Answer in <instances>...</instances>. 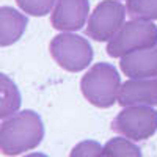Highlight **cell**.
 <instances>
[{
    "instance_id": "15",
    "label": "cell",
    "mask_w": 157,
    "mask_h": 157,
    "mask_svg": "<svg viewBox=\"0 0 157 157\" xmlns=\"http://www.w3.org/2000/svg\"><path fill=\"white\" fill-rule=\"evenodd\" d=\"M101 151H102V146L98 141L85 140L74 146L69 157H101Z\"/></svg>"
},
{
    "instance_id": "1",
    "label": "cell",
    "mask_w": 157,
    "mask_h": 157,
    "mask_svg": "<svg viewBox=\"0 0 157 157\" xmlns=\"http://www.w3.org/2000/svg\"><path fill=\"white\" fill-rule=\"evenodd\" d=\"M44 138L41 116L33 110L17 112L0 126V151L5 155H17L35 149Z\"/></svg>"
},
{
    "instance_id": "16",
    "label": "cell",
    "mask_w": 157,
    "mask_h": 157,
    "mask_svg": "<svg viewBox=\"0 0 157 157\" xmlns=\"http://www.w3.org/2000/svg\"><path fill=\"white\" fill-rule=\"evenodd\" d=\"M24 157H47L46 154H41V152H32L29 155H24Z\"/></svg>"
},
{
    "instance_id": "12",
    "label": "cell",
    "mask_w": 157,
    "mask_h": 157,
    "mask_svg": "<svg viewBox=\"0 0 157 157\" xmlns=\"http://www.w3.org/2000/svg\"><path fill=\"white\" fill-rule=\"evenodd\" d=\"M101 157H141V151L130 140L116 137L105 143L101 151Z\"/></svg>"
},
{
    "instance_id": "10",
    "label": "cell",
    "mask_w": 157,
    "mask_h": 157,
    "mask_svg": "<svg viewBox=\"0 0 157 157\" xmlns=\"http://www.w3.org/2000/svg\"><path fill=\"white\" fill-rule=\"evenodd\" d=\"M27 17L11 6H0V47L14 44L27 29Z\"/></svg>"
},
{
    "instance_id": "2",
    "label": "cell",
    "mask_w": 157,
    "mask_h": 157,
    "mask_svg": "<svg viewBox=\"0 0 157 157\" xmlns=\"http://www.w3.org/2000/svg\"><path fill=\"white\" fill-rule=\"evenodd\" d=\"M121 77L109 63H96L82 77L80 90L88 102L99 109H109L118 101Z\"/></svg>"
},
{
    "instance_id": "9",
    "label": "cell",
    "mask_w": 157,
    "mask_h": 157,
    "mask_svg": "<svg viewBox=\"0 0 157 157\" xmlns=\"http://www.w3.org/2000/svg\"><path fill=\"white\" fill-rule=\"evenodd\" d=\"M120 66L129 78L157 77V46L121 57Z\"/></svg>"
},
{
    "instance_id": "13",
    "label": "cell",
    "mask_w": 157,
    "mask_h": 157,
    "mask_svg": "<svg viewBox=\"0 0 157 157\" xmlns=\"http://www.w3.org/2000/svg\"><path fill=\"white\" fill-rule=\"evenodd\" d=\"M126 8L129 14L135 19H157V0H127Z\"/></svg>"
},
{
    "instance_id": "6",
    "label": "cell",
    "mask_w": 157,
    "mask_h": 157,
    "mask_svg": "<svg viewBox=\"0 0 157 157\" xmlns=\"http://www.w3.org/2000/svg\"><path fill=\"white\" fill-rule=\"evenodd\" d=\"M126 8L118 0H104L88 19L86 35L94 41H110L124 25Z\"/></svg>"
},
{
    "instance_id": "14",
    "label": "cell",
    "mask_w": 157,
    "mask_h": 157,
    "mask_svg": "<svg viewBox=\"0 0 157 157\" xmlns=\"http://www.w3.org/2000/svg\"><path fill=\"white\" fill-rule=\"evenodd\" d=\"M55 2L57 0H16V3L24 13L38 17L46 16L47 13H50Z\"/></svg>"
},
{
    "instance_id": "11",
    "label": "cell",
    "mask_w": 157,
    "mask_h": 157,
    "mask_svg": "<svg viewBox=\"0 0 157 157\" xmlns=\"http://www.w3.org/2000/svg\"><path fill=\"white\" fill-rule=\"evenodd\" d=\"M22 98L17 85L5 74L0 72V120L10 118L21 109Z\"/></svg>"
},
{
    "instance_id": "7",
    "label": "cell",
    "mask_w": 157,
    "mask_h": 157,
    "mask_svg": "<svg viewBox=\"0 0 157 157\" xmlns=\"http://www.w3.org/2000/svg\"><path fill=\"white\" fill-rule=\"evenodd\" d=\"M90 13L88 0H57L50 16L52 27L61 32L80 30Z\"/></svg>"
},
{
    "instance_id": "3",
    "label": "cell",
    "mask_w": 157,
    "mask_h": 157,
    "mask_svg": "<svg viewBox=\"0 0 157 157\" xmlns=\"http://www.w3.org/2000/svg\"><path fill=\"white\" fill-rule=\"evenodd\" d=\"M157 44V27L151 21L132 19L126 22L107 44V54L113 58L124 57L137 50Z\"/></svg>"
},
{
    "instance_id": "8",
    "label": "cell",
    "mask_w": 157,
    "mask_h": 157,
    "mask_svg": "<svg viewBox=\"0 0 157 157\" xmlns=\"http://www.w3.org/2000/svg\"><path fill=\"white\" fill-rule=\"evenodd\" d=\"M118 104L130 105H157V77L130 78L121 85L118 93Z\"/></svg>"
},
{
    "instance_id": "5",
    "label": "cell",
    "mask_w": 157,
    "mask_h": 157,
    "mask_svg": "<svg viewBox=\"0 0 157 157\" xmlns=\"http://www.w3.org/2000/svg\"><path fill=\"white\" fill-rule=\"evenodd\" d=\"M112 129L129 140H148L157 130V110L149 105L124 107L112 121Z\"/></svg>"
},
{
    "instance_id": "4",
    "label": "cell",
    "mask_w": 157,
    "mask_h": 157,
    "mask_svg": "<svg viewBox=\"0 0 157 157\" xmlns=\"http://www.w3.org/2000/svg\"><path fill=\"white\" fill-rule=\"evenodd\" d=\"M50 55L58 66L69 72H78L88 68L93 60V47L85 38L74 33H60L50 41Z\"/></svg>"
}]
</instances>
